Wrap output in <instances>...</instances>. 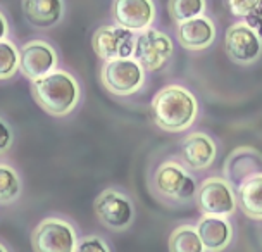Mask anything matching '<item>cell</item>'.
I'll return each mask as SVG.
<instances>
[{"instance_id":"obj_1","label":"cell","mask_w":262,"mask_h":252,"mask_svg":"<svg viewBox=\"0 0 262 252\" xmlns=\"http://www.w3.org/2000/svg\"><path fill=\"white\" fill-rule=\"evenodd\" d=\"M152 119L166 133L186 132L199 116V100L183 85H166L159 90L150 104Z\"/></svg>"},{"instance_id":"obj_2","label":"cell","mask_w":262,"mask_h":252,"mask_svg":"<svg viewBox=\"0 0 262 252\" xmlns=\"http://www.w3.org/2000/svg\"><path fill=\"white\" fill-rule=\"evenodd\" d=\"M31 95L45 113L64 118L81 102V85L73 73L57 69L41 80L31 81Z\"/></svg>"},{"instance_id":"obj_3","label":"cell","mask_w":262,"mask_h":252,"mask_svg":"<svg viewBox=\"0 0 262 252\" xmlns=\"http://www.w3.org/2000/svg\"><path fill=\"white\" fill-rule=\"evenodd\" d=\"M150 188L162 202L171 206H186L195 200L199 185L183 162L167 159L161 162L154 171Z\"/></svg>"},{"instance_id":"obj_4","label":"cell","mask_w":262,"mask_h":252,"mask_svg":"<svg viewBox=\"0 0 262 252\" xmlns=\"http://www.w3.org/2000/svg\"><path fill=\"white\" fill-rule=\"evenodd\" d=\"M93 213L102 226L109 232L123 233L133 225L137 209L133 199L118 186L104 188L93 202Z\"/></svg>"},{"instance_id":"obj_5","label":"cell","mask_w":262,"mask_h":252,"mask_svg":"<svg viewBox=\"0 0 262 252\" xmlns=\"http://www.w3.org/2000/svg\"><path fill=\"white\" fill-rule=\"evenodd\" d=\"M79 237L73 221L62 216H47L33 228V252H74Z\"/></svg>"},{"instance_id":"obj_6","label":"cell","mask_w":262,"mask_h":252,"mask_svg":"<svg viewBox=\"0 0 262 252\" xmlns=\"http://www.w3.org/2000/svg\"><path fill=\"white\" fill-rule=\"evenodd\" d=\"M147 71L135 59L109 60L102 64L100 83L116 97H129L145 87Z\"/></svg>"},{"instance_id":"obj_7","label":"cell","mask_w":262,"mask_h":252,"mask_svg":"<svg viewBox=\"0 0 262 252\" xmlns=\"http://www.w3.org/2000/svg\"><path fill=\"white\" fill-rule=\"evenodd\" d=\"M195 204L204 216L228 218L236 211L238 200L233 185L221 176H210L199 185Z\"/></svg>"},{"instance_id":"obj_8","label":"cell","mask_w":262,"mask_h":252,"mask_svg":"<svg viewBox=\"0 0 262 252\" xmlns=\"http://www.w3.org/2000/svg\"><path fill=\"white\" fill-rule=\"evenodd\" d=\"M172 54H174V44L166 31L148 28L137 35L133 59L138 60L145 71L162 69L171 60Z\"/></svg>"},{"instance_id":"obj_9","label":"cell","mask_w":262,"mask_h":252,"mask_svg":"<svg viewBox=\"0 0 262 252\" xmlns=\"http://www.w3.org/2000/svg\"><path fill=\"white\" fill-rule=\"evenodd\" d=\"M137 35L118 25H104L93 33L92 49L104 62L119 59H133Z\"/></svg>"},{"instance_id":"obj_10","label":"cell","mask_w":262,"mask_h":252,"mask_svg":"<svg viewBox=\"0 0 262 252\" xmlns=\"http://www.w3.org/2000/svg\"><path fill=\"white\" fill-rule=\"evenodd\" d=\"M21 57V74L30 81L41 80L50 73L57 71L59 54L55 47L47 40L35 38L26 41L19 49Z\"/></svg>"},{"instance_id":"obj_11","label":"cell","mask_w":262,"mask_h":252,"mask_svg":"<svg viewBox=\"0 0 262 252\" xmlns=\"http://www.w3.org/2000/svg\"><path fill=\"white\" fill-rule=\"evenodd\" d=\"M224 49L235 64L250 66L262 55V41L254 28H250L245 21H238L228 28Z\"/></svg>"},{"instance_id":"obj_12","label":"cell","mask_w":262,"mask_h":252,"mask_svg":"<svg viewBox=\"0 0 262 252\" xmlns=\"http://www.w3.org/2000/svg\"><path fill=\"white\" fill-rule=\"evenodd\" d=\"M112 17L116 25L129 31H142L152 28L157 16L156 2L152 0H116L112 2Z\"/></svg>"},{"instance_id":"obj_13","label":"cell","mask_w":262,"mask_h":252,"mask_svg":"<svg viewBox=\"0 0 262 252\" xmlns=\"http://www.w3.org/2000/svg\"><path fill=\"white\" fill-rule=\"evenodd\" d=\"M181 162L193 171H202L212 166L217 157V145L207 133L191 132L180 143Z\"/></svg>"},{"instance_id":"obj_14","label":"cell","mask_w":262,"mask_h":252,"mask_svg":"<svg viewBox=\"0 0 262 252\" xmlns=\"http://www.w3.org/2000/svg\"><path fill=\"white\" fill-rule=\"evenodd\" d=\"M217 28L216 23L209 16H200L191 21H186L183 25L176 26V40L183 49L190 52H202L207 50L216 40Z\"/></svg>"},{"instance_id":"obj_15","label":"cell","mask_w":262,"mask_h":252,"mask_svg":"<svg viewBox=\"0 0 262 252\" xmlns=\"http://www.w3.org/2000/svg\"><path fill=\"white\" fill-rule=\"evenodd\" d=\"M259 173H262V156L252 147H238L224 162L226 180L236 188Z\"/></svg>"},{"instance_id":"obj_16","label":"cell","mask_w":262,"mask_h":252,"mask_svg":"<svg viewBox=\"0 0 262 252\" xmlns=\"http://www.w3.org/2000/svg\"><path fill=\"white\" fill-rule=\"evenodd\" d=\"M195 226L207 252H221L233 240V225L228 218L202 216Z\"/></svg>"},{"instance_id":"obj_17","label":"cell","mask_w":262,"mask_h":252,"mask_svg":"<svg viewBox=\"0 0 262 252\" xmlns=\"http://www.w3.org/2000/svg\"><path fill=\"white\" fill-rule=\"evenodd\" d=\"M21 7L28 23L35 28L57 26L66 11V4L60 0H25Z\"/></svg>"},{"instance_id":"obj_18","label":"cell","mask_w":262,"mask_h":252,"mask_svg":"<svg viewBox=\"0 0 262 252\" xmlns=\"http://www.w3.org/2000/svg\"><path fill=\"white\" fill-rule=\"evenodd\" d=\"M236 200L247 218L262 221V173L245 180L238 186Z\"/></svg>"},{"instance_id":"obj_19","label":"cell","mask_w":262,"mask_h":252,"mask_svg":"<svg viewBox=\"0 0 262 252\" xmlns=\"http://www.w3.org/2000/svg\"><path fill=\"white\" fill-rule=\"evenodd\" d=\"M169 252H207L193 225H180L171 232L167 240Z\"/></svg>"},{"instance_id":"obj_20","label":"cell","mask_w":262,"mask_h":252,"mask_svg":"<svg viewBox=\"0 0 262 252\" xmlns=\"http://www.w3.org/2000/svg\"><path fill=\"white\" fill-rule=\"evenodd\" d=\"M23 194V180L19 171L7 162H0V206L17 202Z\"/></svg>"},{"instance_id":"obj_21","label":"cell","mask_w":262,"mask_h":252,"mask_svg":"<svg viewBox=\"0 0 262 252\" xmlns=\"http://www.w3.org/2000/svg\"><path fill=\"white\" fill-rule=\"evenodd\" d=\"M205 7H207L205 0H171L167 2V11L176 25H183L186 21L204 16Z\"/></svg>"},{"instance_id":"obj_22","label":"cell","mask_w":262,"mask_h":252,"mask_svg":"<svg viewBox=\"0 0 262 252\" xmlns=\"http://www.w3.org/2000/svg\"><path fill=\"white\" fill-rule=\"evenodd\" d=\"M21 69L19 49L12 40L0 41V81L11 80Z\"/></svg>"},{"instance_id":"obj_23","label":"cell","mask_w":262,"mask_h":252,"mask_svg":"<svg viewBox=\"0 0 262 252\" xmlns=\"http://www.w3.org/2000/svg\"><path fill=\"white\" fill-rule=\"evenodd\" d=\"M74 252H112L104 237L100 235H86L79 239L78 247Z\"/></svg>"},{"instance_id":"obj_24","label":"cell","mask_w":262,"mask_h":252,"mask_svg":"<svg viewBox=\"0 0 262 252\" xmlns=\"http://www.w3.org/2000/svg\"><path fill=\"white\" fill-rule=\"evenodd\" d=\"M14 140H16V135H14L12 126L0 116V156H6L11 151Z\"/></svg>"},{"instance_id":"obj_25","label":"cell","mask_w":262,"mask_h":252,"mask_svg":"<svg viewBox=\"0 0 262 252\" xmlns=\"http://www.w3.org/2000/svg\"><path fill=\"white\" fill-rule=\"evenodd\" d=\"M243 21L250 28H254L255 33L260 36V41H262V2H257V7Z\"/></svg>"},{"instance_id":"obj_26","label":"cell","mask_w":262,"mask_h":252,"mask_svg":"<svg viewBox=\"0 0 262 252\" xmlns=\"http://www.w3.org/2000/svg\"><path fill=\"white\" fill-rule=\"evenodd\" d=\"M229 7H231V12L235 14V16L247 17L257 7V2L255 0H250V2H238V0H231V2H229Z\"/></svg>"},{"instance_id":"obj_27","label":"cell","mask_w":262,"mask_h":252,"mask_svg":"<svg viewBox=\"0 0 262 252\" xmlns=\"http://www.w3.org/2000/svg\"><path fill=\"white\" fill-rule=\"evenodd\" d=\"M9 33H11V25H9L7 16L4 14L2 9H0V41L7 40Z\"/></svg>"},{"instance_id":"obj_28","label":"cell","mask_w":262,"mask_h":252,"mask_svg":"<svg viewBox=\"0 0 262 252\" xmlns=\"http://www.w3.org/2000/svg\"><path fill=\"white\" fill-rule=\"evenodd\" d=\"M0 252H11V250H9V247L6 244H2V242H0Z\"/></svg>"}]
</instances>
